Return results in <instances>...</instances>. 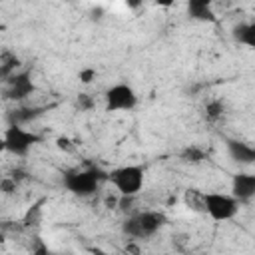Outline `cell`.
<instances>
[{"instance_id": "cell-1", "label": "cell", "mask_w": 255, "mask_h": 255, "mask_svg": "<svg viewBox=\"0 0 255 255\" xmlns=\"http://www.w3.org/2000/svg\"><path fill=\"white\" fill-rule=\"evenodd\" d=\"M163 223L165 215L159 211H135L124 219L122 231L131 239H149L163 227Z\"/></svg>"}, {"instance_id": "cell-2", "label": "cell", "mask_w": 255, "mask_h": 255, "mask_svg": "<svg viewBox=\"0 0 255 255\" xmlns=\"http://www.w3.org/2000/svg\"><path fill=\"white\" fill-rule=\"evenodd\" d=\"M108 179V175H104L102 169L98 167H88V169H76V171H68L64 173V187L78 195V197H90L100 189V183Z\"/></svg>"}, {"instance_id": "cell-3", "label": "cell", "mask_w": 255, "mask_h": 255, "mask_svg": "<svg viewBox=\"0 0 255 255\" xmlns=\"http://www.w3.org/2000/svg\"><path fill=\"white\" fill-rule=\"evenodd\" d=\"M108 179L120 191V195H137L145 181V167L137 163L120 165L108 173Z\"/></svg>"}, {"instance_id": "cell-4", "label": "cell", "mask_w": 255, "mask_h": 255, "mask_svg": "<svg viewBox=\"0 0 255 255\" xmlns=\"http://www.w3.org/2000/svg\"><path fill=\"white\" fill-rule=\"evenodd\" d=\"M203 211L213 221H229L237 215L239 201L231 193L209 191V193H203Z\"/></svg>"}, {"instance_id": "cell-5", "label": "cell", "mask_w": 255, "mask_h": 255, "mask_svg": "<svg viewBox=\"0 0 255 255\" xmlns=\"http://www.w3.org/2000/svg\"><path fill=\"white\" fill-rule=\"evenodd\" d=\"M2 135L6 141V151L12 155H20V157L26 155L36 143L42 141V135H38L36 131L26 129L24 126H14V124H8Z\"/></svg>"}, {"instance_id": "cell-6", "label": "cell", "mask_w": 255, "mask_h": 255, "mask_svg": "<svg viewBox=\"0 0 255 255\" xmlns=\"http://www.w3.org/2000/svg\"><path fill=\"white\" fill-rule=\"evenodd\" d=\"M104 102H106V112H129L137 106V94L129 84L118 82L106 90Z\"/></svg>"}, {"instance_id": "cell-7", "label": "cell", "mask_w": 255, "mask_h": 255, "mask_svg": "<svg viewBox=\"0 0 255 255\" xmlns=\"http://www.w3.org/2000/svg\"><path fill=\"white\" fill-rule=\"evenodd\" d=\"M4 82H6V90H4V98L6 100L22 102V100H26L34 92L30 70H18L10 78H6Z\"/></svg>"}, {"instance_id": "cell-8", "label": "cell", "mask_w": 255, "mask_h": 255, "mask_svg": "<svg viewBox=\"0 0 255 255\" xmlns=\"http://www.w3.org/2000/svg\"><path fill=\"white\" fill-rule=\"evenodd\" d=\"M231 195L239 203H249L255 197V175L247 171L235 173L231 179Z\"/></svg>"}, {"instance_id": "cell-9", "label": "cell", "mask_w": 255, "mask_h": 255, "mask_svg": "<svg viewBox=\"0 0 255 255\" xmlns=\"http://www.w3.org/2000/svg\"><path fill=\"white\" fill-rule=\"evenodd\" d=\"M225 147H227V153L231 155V159L237 161V163L249 165V163L255 161V149H253L249 143L241 141V139L227 137V139H225Z\"/></svg>"}, {"instance_id": "cell-10", "label": "cell", "mask_w": 255, "mask_h": 255, "mask_svg": "<svg viewBox=\"0 0 255 255\" xmlns=\"http://www.w3.org/2000/svg\"><path fill=\"white\" fill-rule=\"evenodd\" d=\"M42 114H44V108L40 106H20V108L10 110L6 120L8 124H14V126H28L34 120H38Z\"/></svg>"}, {"instance_id": "cell-11", "label": "cell", "mask_w": 255, "mask_h": 255, "mask_svg": "<svg viewBox=\"0 0 255 255\" xmlns=\"http://www.w3.org/2000/svg\"><path fill=\"white\" fill-rule=\"evenodd\" d=\"M231 36L237 44H243L247 48L255 46V24L251 22H239L231 28Z\"/></svg>"}, {"instance_id": "cell-12", "label": "cell", "mask_w": 255, "mask_h": 255, "mask_svg": "<svg viewBox=\"0 0 255 255\" xmlns=\"http://www.w3.org/2000/svg\"><path fill=\"white\" fill-rule=\"evenodd\" d=\"M187 16L193 20H199V22H215L217 20L213 6H205V4H199L193 0H187Z\"/></svg>"}, {"instance_id": "cell-13", "label": "cell", "mask_w": 255, "mask_h": 255, "mask_svg": "<svg viewBox=\"0 0 255 255\" xmlns=\"http://www.w3.org/2000/svg\"><path fill=\"white\" fill-rule=\"evenodd\" d=\"M18 70H20V58L14 52H2L0 54V80L4 82Z\"/></svg>"}, {"instance_id": "cell-14", "label": "cell", "mask_w": 255, "mask_h": 255, "mask_svg": "<svg viewBox=\"0 0 255 255\" xmlns=\"http://www.w3.org/2000/svg\"><path fill=\"white\" fill-rule=\"evenodd\" d=\"M179 157H181L185 163H201V161L205 159V151H203L199 145H187V147L179 153Z\"/></svg>"}, {"instance_id": "cell-15", "label": "cell", "mask_w": 255, "mask_h": 255, "mask_svg": "<svg viewBox=\"0 0 255 255\" xmlns=\"http://www.w3.org/2000/svg\"><path fill=\"white\" fill-rule=\"evenodd\" d=\"M40 219H42V201L30 205L26 209V213H24V225L26 227H36V225H40Z\"/></svg>"}, {"instance_id": "cell-16", "label": "cell", "mask_w": 255, "mask_h": 255, "mask_svg": "<svg viewBox=\"0 0 255 255\" xmlns=\"http://www.w3.org/2000/svg\"><path fill=\"white\" fill-rule=\"evenodd\" d=\"M223 110H225V106H223L221 100H209L205 104V118L209 122H215V120H219L223 116Z\"/></svg>"}, {"instance_id": "cell-17", "label": "cell", "mask_w": 255, "mask_h": 255, "mask_svg": "<svg viewBox=\"0 0 255 255\" xmlns=\"http://www.w3.org/2000/svg\"><path fill=\"white\" fill-rule=\"evenodd\" d=\"M185 205L189 209H195V211H203V193H199L197 189H189L185 193Z\"/></svg>"}, {"instance_id": "cell-18", "label": "cell", "mask_w": 255, "mask_h": 255, "mask_svg": "<svg viewBox=\"0 0 255 255\" xmlns=\"http://www.w3.org/2000/svg\"><path fill=\"white\" fill-rule=\"evenodd\" d=\"M76 106H78L82 112H88V110L94 108V98H92L90 94H80L78 100H76Z\"/></svg>"}, {"instance_id": "cell-19", "label": "cell", "mask_w": 255, "mask_h": 255, "mask_svg": "<svg viewBox=\"0 0 255 255\" xmlns=\"http://www.w3.org/2000/svg\"><path fill=\"white\" fill-rule=\"evenodd\" d=\"M56 147L62 149V151H68V153H70V151H74L76 145H74V141H72L68 135H60V137H56Z\"/></svg>"}, {"instance_id": "cell-20", "label": "cell", "mask_w": 255, "mask_h": 255, "mask_svg": "<svg viewBox=\"0 0 255 255\" xmlns=\"http://www.w3.org/2000/svg\"><path fill=\"white\" fill-rule=\"evenodd\" d=\"M16 187H18V181L14 177H6V179L0 181V191L2 193H14Z\"/></svg>"}, {"instance_id": "cell-21", "label": "cell", "mask_w": 255, "mask_h": 255, "mask_svg": "<svg viewBox=\"0 0 255 255\" xmlns=\"http://www.w3.org/2000/svg\"><path fill=\"white\" fill-rule=\"evenodd\" d=\"M78 78H80L82 84H90V82L96 78V70H94V68H84V70H80Z\"/></svg>"}, {"instance_id": "cell-22", "label": "cell", "mask_w": 255, "mask_h": 255, "mask_svg": "<svg viewBox=\"0 0 255 255\" xmlns=\"http://www.w3.org/2000/svg\"><path fill=\"white\" fill-rule=\"evenodd\" d=\"M177 0H155V4L157 6H161V8H169V6H173Z\"/></svg>"}, {"instance_id": "cell-23", "label": "cell", "mask_w": 255, "mask_h": 255, "mask_svg": "<svg viewBox=\"0 0 255 255\" xmlns=\"http://www.w3.org/2000/svg\"><path fill=\"white\" fill-rule=\"evenodd\" d=\"M6 151V141H4V135H0V153Z\"/></svg>"}, {"instance_id": "cell-24", "label": "cell", "mask_w": 255, "mask_h": 255, "mask_svg": "<svg viewBox=\"0 0 255 255\" xmlns=\"http://www.w3.org/2000/svg\"><path fill=\"white\" fill-rule=\"evenodd\" d=\"M193 2H199V4H205V6H213L215 0H193Z\"/></svg>"}]
</instances>
